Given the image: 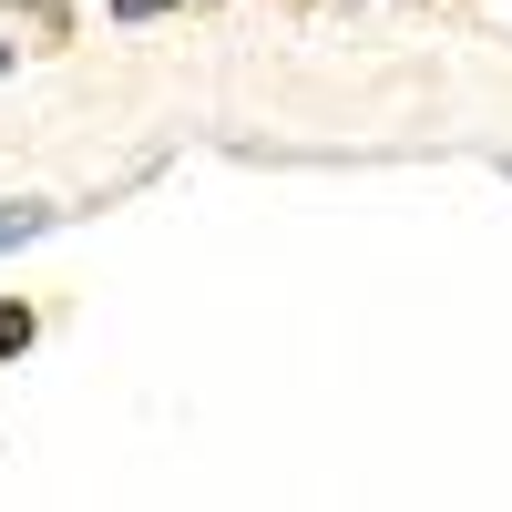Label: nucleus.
<instances>
[{
    "instance_id": "f257e3e1",
    "label": "nucleus",
    "mask_w": 512,
    "mask_h": 512,
    "mask_svg": "<svg viewBox=\"0 0 512 512\" xmlns=\"http://www.w3.org/2000/svg\"><path fill=\"white\" fill-rule=\"evenodd\" d=\"M52 226V205H0V246H21V236H41Z\"/></svg>"
},
{
    "instance_id": "f03ea898",
    "label": "nucleus",
    "mask_w": 512,
    "mask_h": 512,
    "mask_svg": "<svg viewBox=\"0 0 512 512\" xmlns=\"http://www.w3.org/2000/svg\"><path fill=\"white\" fill-rule=\"evenodd\" d=\"M0 349H31V308L21 297H0Z\"/></svg>"
},
{
    "instance_id": "7ed1b4c3",
    "label": "nucleus",
    "mask_w": 512,
    "mask_h": 512,
    "mask_svg": "<svg viewBox=\"0 0 512 512\" xmlns=\"http://www.w3.org/2000/svg\"><path fill=\"white\" fill-rule=\"evenodd\" d=\"M0 72H11V41H0Z\"/></svg>"
}]
</instances>
